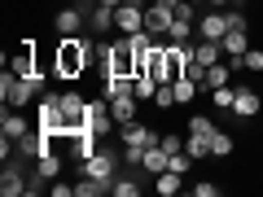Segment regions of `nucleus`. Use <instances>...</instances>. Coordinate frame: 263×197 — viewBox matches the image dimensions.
<instances>
[{
    "instance_id": "obj_1",
    "label": "nucleus",
    "mask_w": 263,
    "mask_h": 197,
    "mask_svg": "<svg viewBox=\"0 0 263 197\" xmlns=\"http://www.w3.org/2000/svg\"><path fill=\"white\" fill-rule=\"evenodd\" d=\"M92 57H97V44L92 40H84V35H62L57 40V57H53V70L62 79H79L92 66Z\"/></svg>"
},
{
    "instance_id": "obj_2",
    "label": "nucleus",
    "mask_w": 263,
    "mask_h": 197,
    "mask_svg": "<svg viewBox=\"0 0 263 197\" xmlns=\"http://www.w3.org/2000/svg\"><path fill=\"white\" fill-rule=\"evenodd\" d=\"M40 92H44V75L18 79V75L5 70V79H0V96H5V105H13V110H27L31 101H40Z\"/></svg>"
},
{
    "instance_id": "obj_3",
    "label": "nucleus",
    "mask_w": 263,
    "mask_h": 197,
    "mask_svg": "<svg viewBox=\"0 0 263 197\" xmlns=\"http://www.w3.org/2000/svg\"><path fill=\"white\" fill-rule=\"evenodd\" d=\"M136 53H141V48L132 44L127 35L114 40V44H105V53H101L105 75H132V79H136Z\"/></svg>"
},
{
    "instance_id": "obj_4",
    "label": "nucleus",
    "mask_w": 263,
    "mask_h": 197,
    "mask_svg": "<svg viewBox=\"0 0 263 197\" xmlns=\"http://www.w3.org/2000/svg\"><path fill=\"white\" fill-rule=\"evenodd\" d=\"M35 131L62 141V92H44L35 101Z\"/></svg>"
},
{
    "instance_id": "obj_5",
    "label": "nucleus",
    "mask_w": 263,
    "mask_h": 197,
    "mask_svg": "<svg viewBox=\"0 0 263 197\" xmlns=\"http://www.w3.org/2000/svg\"><path fill=\"white\" fill-rule=\"evenodd\" d=\"M189 66H193V44H167V57H162V84L184 79Z\"/></svg>"
},
{
    "instance_id": "obj_6",
    "label": "nucleus",
    "mask_w": 263,
    "mask_h": 197,
    "mask_svg": "<svg viewBox=\"0 0 263 197\" xmlns=\"http://www.w3.org/2000/svg\"><path fill=\"white\" fill-rule=\"evenodd\" d=\"M119 141H123V149H154V145L162 141V131H154V127H145V123H123L119 127Z\"/></svg>"
},
{
    "instance_id": "obj_7",
    "label": "nucleus",
    "mask_w": 263,
    "mask_h": 197,
    "mask_svg": "<svg viewBox=\"0 0 263 197\" xmlns=\"http://www.w3.org/2000/svg\"><path fill=\"white\" fill-rule=\"evenodd\" d=\"M193 9H202V5H189V0H184V5L176 9V18H171V31H167L171 44H189V35L197 31V13H193Z\"/></svg>"
},
{
    "instance_id": "obj_8",
    "label": "nucleus",
    "mask_w": 263,
    "mask_h": 197,
    "mask_svg": "<svg viewBox=\"0 0 263 197\" xmlns=\"http://www.w3.org/2000/svg\"><path fill=\"white\" fill-rule=\"evenodd\" d=\"M114 27H119L123 35L145 31V5H141V0H123L119 9H114Z\"/></svg>"
},
{
    "instance_id": "obj_9",
    "label": "nucleus",
    "mask_w": 263,
    "mask_h": 197,
    "mask_svg": "<svg viewBox=\"0 0 263 197\" xmlns=\"http://www.w3.org/2000/svg\"><path fill=\"white\" fill-rule=\"evenodd\" d=\"M9 75H18V79H31V75H40V66H35V40H22V48L9 57V66H5Z\"/></svg>"
},
{
    "instance_id": "obj_10",
    "label": "nucleus",
    "mask_w": 263,
    "mask_h": 197,
    "mask_svg": "<svg viewBox=\"0 0 263 197\" xmlns=\"http://www.w3.org/2000/svg\"><path fill=\"white\" fill-rule=\"evenodd\" d=\"M219 44H224L228 66H233V70H241V57H246V48H250V31H246V27H233L224 40H219Z\"/></svg>"
},
{
    "instance_id": "obj_11",
    "label": "nucleus",
    "mask_w": 263,
    "mask_h": 197,
    "mask_svg": "<svg viewBox=\"0 0 263 197\" xmlns=\"http://www.w3.org/2000/svg\"><path fill=\"white\" fill-rule=\"evenodd\" d=\"M53 27H57V35H79V31L88 27V13L79 9V5H66V9H57Z\"/></svg>"
},
{
    "instance_id": "obj_12",
    "label": "nucleus",
    "mask_w": 263,
    "mask_h": 197,
    "mask_svg": "<svg viewBox=\"0 0 263 197\" xmlns=\"http://www.w3.org/2000/svg\"><path fill=\"white\" fill-rule=\"evenodd\" d=\"M197 35H202V40H224L228 35V13L224 9L202 13V18H197Z\"/></svg>"
},
{
    "instance_id": "obj_13",
    "label": "nucleus",
    "mask_w": 263,
    "mask_h": 197,
    "mask_svg": "<svg viewBox=\"0 0 263 197\" xmlns=\"http://www.w3.org/2000/svg\"><path fill=\"white\" fill-rule=\"evenodd\" d=\"M171 18H176L171 9H162V5H154V0H149V9H145V31H149L154 40L167 35V31H171Z\"/></svg>"
},
{
    "instance_id": "obj_14",
    "label": "nucleus",
    "mask_w": 263,
    "mask_h": 197,
    "mask_svg": "<svg viewBox=\"0 0 263 197\" xmlns=\"http://www.w3.org/2000/svg\"><path fill=\"white\" fill-rule=\"evenodd\" d=\"M114 158H119L114 149H105V153H92V158L84 162V175H97V180H114Z\"/></svg>"
},
{
    "instance_id": "obj_15",
    "label": "nucleus",
    "mask_w": 263,
    "mask_h": 197,
    "mask_svg": "<svg viewBox=\"0 0 263 197\" xmlns=\"http://www.w3.org/2000/svg\"><path fill=\"white\" fill-rule=\"evenodd\" d=\"M0 136H9V141H22L27 136V119L13 105H5V114H0Z\"/></svg>"
},
{
    "instance_id": "obj_16",
    "label": "nucleus",
    "mask_w": 263,
    "mask_h": 197,
    "mask_svg": "<svg viewBox=\"0 0 263 197\" xmlns=\"http://www.w3.org/2000/svg\"><path fill=\"white\" fill-rule=\"evenodd\" d=\"M259 92H254V88H237V101H233V114L237 119H254V114H259Z\"/></svg>"
},
{
    "instance_id": "obj_17",
    "label": "nucleus",
    "mask_w": 263,
    "mask_h": 197,
    "mask_svg": "<svg viewBox=\"0 0 263 197\" xmlns=\"http://www.w3.org/2000/svg\"><path fill=\"white\" fill-rule=\"evenodd\" d=\"M141 167H145V175H162V171L171 167V153L162 149V145H154V149H145V158H141Z\"/></svg>"
},
{
    "instance_id": "obj_18",
    "label": "nucleus",
    "mask_w": 263,
    "mask_h": 197,
    "mask_svg": "<svg viewBox=\"0 0 263 197\" xmlns=\"http://www.w3.org/2000/svg\"><path fill=\"white\" fill-rule=\"evenodd\" d=\"M114 96H136V79L132 75H105V101Z\"/></svg>"
},
{
    "instance_id": "obj_19",
    "label": "nucleus",
    "mask_w": 263,
    "mask_h": 197,
    "mask_svg": "<svg viewBox=\"0 0 263 197\" xmlns=\"http://www.w3.org/2000/svg\"><path fill=\"white\" fill-rule=\"evenodd\" d=\"M180 188H184V175H180V171L167 167L162 175H154V193H158V197H176Z\"/></svg>"
},
{
    "instance_id": "obj_20",
    "label": "nucleus",
    "mask_w": 263,
    "mask_h": 197,
    "mask_svg": "<svg viewBox=\"0 0 263 197\" xmlns=\"http://www.w3.org/2000/svg\"><path fill=\"white\" fill-rule=\"evenodd\" d=\"M27 184H31V180H22V171H18V167H5V171H0V193H5V197L27 193Z\"/></svg>"
},
{
    "instance_id": "obj_21",
    "label": "nucleus",
    "mask_w": 263,
    "mask_h": 197,
    "mask_svg": "<svg viewBox=\"0 0 263 197\" xmlns=\"http://www.w3.org/2000/svg\"><path fill=\"white\" fill-rule=\"evenodd\" d=\"M110 27H114V9H105V5H92V13H88V31H92V35H105Z\"/></svg>"
},
{
    "instance_id": "obj_22",
    "label": "nucleus",
    "mask_w": 263,
    "mask_h": 197,
    "mask_svg": "<svg viewBox=\"0 0 263 197\" xmlns=\"http://www.w3.org/2000/svg\"><path fill=\"white\" fill-rule=\"evenodd\" d=\"M35 175H40V180H57V175H62V158H57L53 149H44V153L35 158Z\"/></svg>"
},
{
    "instance_id": "obj_23",
    "label": "nucleus",
    "mask_w": 263,
    "mask_h": 197,
    "mask_svg": "<svg viewBox=\"0 0 263 197\" xmlns=\"http://www.w3.org/2000/svg\"><path fill=\"white\" fill-rule=\"evenodd\" d=\"M233 66L228 62H215V66H206V79H202V88H219V84H233Z\"/></svg>"
},
{
    "instance_id": "obj_24",
    "label": "nucleus",
    "mask_w": 263,
    "mask_h": 197,
    "mask_svg": "<svg viewBox=\"0 0 263 197\" xmlns=\"http://www.w3.org/2000/svg\"><path fill=\"white\" fill-rule=\"evenodd\" d=\"M219 53H224L219 40H202V44H193V62H202V66H215Z\"/></svg>"
},
{
    "instance_id": "obj_25",
    "label": "nucleus",
    "mask_w": 263,
    "mask_h": 197,
    "mask_svg": "<svg viewBox=\"0 0 263 197\" xmlns=\"http://www.w3.org/2000/svg\"><path fill=\"white\" fill-rule=\"evenodd\" d=\"M110 114H114L119 127H123V123H132V119H136V96H114V101H110Z\"/></svg>"
},
{
    "instance_id": "obj_26",
    "label": "nucleus",
    "mask_w": 263,
    "mask_h": 197,
    "mask_svg": "<svg viewBox=\"0 0 263 197\" xmlns=\"http://www.w3.org/2000/svg\"><path fill=\"white\" fill-rule=\"evenodd\" d=\"M171 88H176V105H189L197 92H202V84H197V79H189V75H184V79H176Z\"/></svg>"
},
{
    "instance_id": "obj_27",
    "label": "nucleus",
    "mask_w": 263,
    "mask_h": 197,
    "mask_svg": "<svg viewBox=\"0 0 263 197\" xmlns=\"http://www.w3.org/2000/svg\"><path fill=\"white\" fill-rule=\"evenodd\" d=\"M110 193L114 197H136V193H141V180H136V175H114Z\"/></svg>"
},
{
    "instance_id": "obj_28",
    "label": "nucleus",
    "mask_w": 263,
    "mask_h": 197,
    "mask_svg": "<svg viewBox=\"0 0 263 197\" xmlns=\"http://www.w3.org/2000/svg\"><path fill=\"white\" fill-rule=\"evenodd\" d=\"M211 101H215V110H233V101H237V88H233V84H219V88H211Z\"/></svg>"
},
{
    "instance_id": "obj_29",
    "label": "nucleus",
    "mask_w": 263,
    "mask_h": 197,
    "mask_svg": "<svg viewBox=\"0 0 263 197\" xmlns=\"http://www.w3.org/2000/svg\"><path fill=\"white\" fill-rule=\"evenodd\" d=\"M228 153H233V136L215 127V136H211V158H228Z\"/></svg>"
},
{
    "instance_id": "obj_30",
    "label": "nucleus",
    "mask_w": 263,
    "mask_h": 197,
    "mask_svg": "<svg viewBox=\"0 0 263 197\" xmlns=\"http://www.w3.org/2000/svg\"><path fill=\"white\" fill-rule=\"evenodd\" d=\"M158 84H162V79H154V75H136V101H154Z\"/></svg>"
},
{
    "instance_id": "obj_31",
    "label": "nucleus",
    "mask_w": 263,
    "mask_h": 197,
    "mask_svg": "<svg viewBox=\"0 0 263 197\" xmlns=\"http://www.w3.org/2000/svg\"><path fill=\"white\" fill-rule=\"evenodd\" d=\"M62 110L66 114H88V101L79 92H62Z\"/></svg>"
},
{
    "instance_id": "obj_32",
    "label": "nucleus",
    "mask_w": 263,
    "mask_h": 197,
    "mask_svg": "<svg viewBox=\"0 0 263 197\" xmlns=\"http://www.w3.org/2000/svg\"><path fill=\"white\" fill-rule=\"evenodd\" d=\"M154 105H158V110H171V105H176V88H171V84H158V92H154Z\"/></svg>"
},
{
    "instance_id": "obj_33",
    "label": "nucleus",
    "mask_w": 263,
    "mask_h": 197,
    "mask_svg": "<svg viewBox=\"0 0 263 197\" xmlns=\"http://www.w3.org/2000/svg\"><path fill=\"white\" fill-rule=\"evenodd\" d=\"M241 70H254V75H259V70H263V48H246V57H241Z\"/></svg>"
},
{
    "instance_id": "obj_34",
    "label": "nucleus",
    "mask_w": 263,
    "mask_h": 197,
    "mask_svg": "<svg viewBox=\"0 0 263 197\" xmlns=\"http://www.w3.org/2000/svg\"><path fill=\"white\" fill-rule=\"evenodd\" d=\"M162 149H167V153H180V149H184V141H180V136H176V131H162Z\"/></svg>"
},
{
    "instance_id": "obj_35",
    "label": "nucleus",
    "mask_w": 263,
    "mask_h": 197,
    "mask_svg": "<svg viewBox=\"0 0 263 197\" xmlns=\"http://www.w3.org/2000/svg\"><path fill=\"white\" fill-rule=\"evenodd\" d=\"M193 193H197V197H215L219 184H215V180H202V184H193Z\"/></svg>"
},
{
    "instance_id": "obj_36",
    "label": "nucleus",
    "mask_w": 263,
    "mask_h": 197,
    "mask_svg": "<svg viewBox=\"0 0 263 197\" xmlns=\"http://www.w3.org/2000/svg\"><path fill=\"white\" fill-rule=\"evenodd\" d=\"M48 193H53V197H75V184H53Z\"/></svg>"
},
{
    "instance_id": "obj_37",
    "label": "nucleus",
    "mask_w": 263,
    "mask_h": 197,
    "mask_svg": "<svg viewBox=\"0 0 263 197\" xmlns=\"http://www.w3.org/2000/svg\"><path fill=\"white\" fill-rule=\"evenodd\" d=\"M154 5H162V9H171V13H176L180 5H184V0H154Z\"/></svg>"
},
{
    "instance_id": "obj_38",
    "label": "nucleus",
    "mask_w": 263,
    "mask_h": 197,
    "mask_svg": "<svg viewBox=\"0 0 263 197\" xmlns=\"http://www.w3.org/2000/svg\"><path fill=\"white\" fill-rule=\"evenodd\" d=\"M211 9H228V5H233V0H206Z\"/></svg>"
},
{
    "instance_id": "obj_39",
    "label": "nucleus",
    "mask_w": 263,
    "mask_h": 197,
    "mask_svg": "<svg viewBox=\"0 0 263 197\" xmlns=\"http://www.w3.org/2000/svg\"><path fill=\"white\" fill-rule=\"evenodd\" d=\"M97 5H105V9H119V5H123V0H97Z\"/></svg>"
},
{
    "instance_id": "obj_40",
    "label": "nucleus",
    "mask_w": 263,
    "mask_h": 197,
    "mask_svg": "<svg viewBox=\"0 0 263 197\" xmlns=\"http://www.w3.org/2000/svg\"><path fill=\"white\" fill-rule=\"evenodd\" d=\"M189 5H206V0H189Z\"/></svg>"
},
{
    "instance_id": "obj_41",
    "label": "nucleus",
    "mask_w": 263,
    "mask_h": 197,
    "mask_svg": "<svg viewBox=\"0 0 263 197\" xmlns=\"http://www.w3.org/2000/svg\"><path fill=\"white\" fill-rule=\"evenodd\" d=\"M259 141H263V131H259Z\"/></svg>"
},
{
    "instance_id": "obj_42",
    "label": "nucleus",
    "mask_w": 263,
    "mask_h": 197,
    "mask_svg": "<svg viewBox=\"0 0 263 197\" xmlns=\"http://www.w3.org/2000/svg\"><path fill=\"white\" fill-rule=\"evenodd\" d=\"M141 5H145V0H141Z\"/></svg>"
}]
</instances>
